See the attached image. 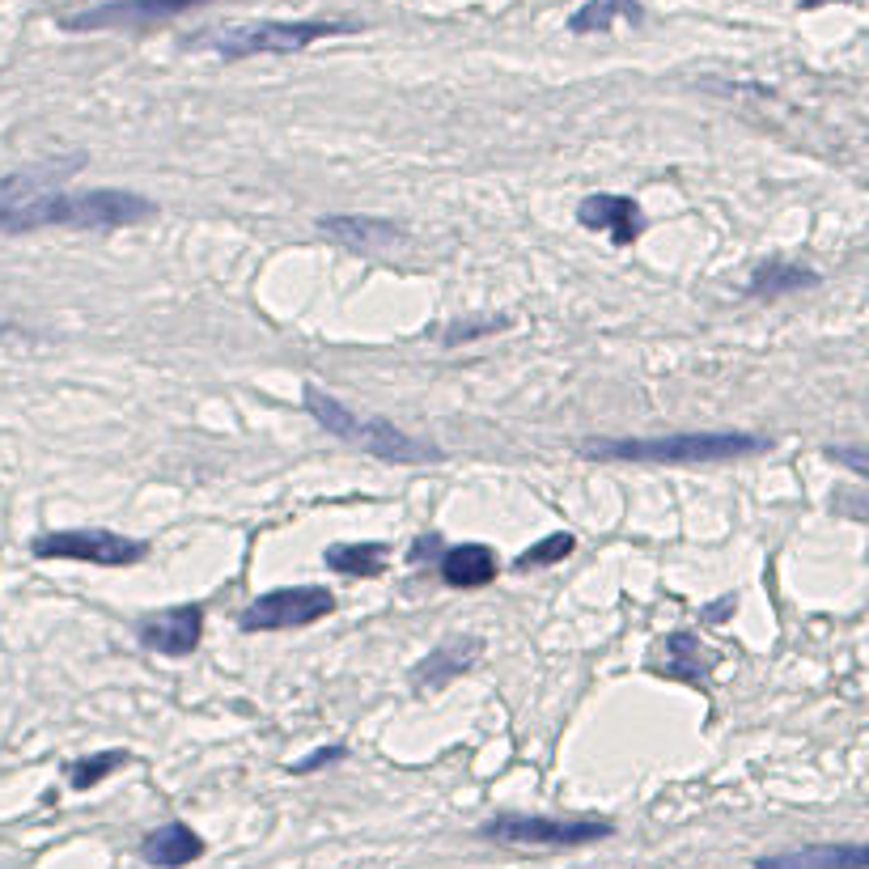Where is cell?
Returning a JSON list of instances; mask_svg holds the SVG:
<instances>
[{
	"mask_svg": "<svg viewBox=\"0 0 869 869\" xmlns=\"http://www.w3.org/2000/svg\"><path fill=\"white\" fill-rule=\"evenodd\" d=\"M645 9L641 0H585V5L569 17L573 34H607L615 26H641Z\"/></svg>",
	"mask_w": 869,
	"mask_h": 869,
	"instance_id": "obj_17",
	"label": "cell"
},
{
	"mask_svg": "<svg viewBox=\"0 0 869 869\" xmlns=\"http://www.w3.org/2000/svg\"><path fill=\"white\" fill-rule=\"evenodd\" d=\"M128 759H132L128 751H98L90 759H73V764H68V785H73L77 793H85V789L102 785L111 772H119Z\"/></svg>",
	"mask_w": 869,
	"mask_h": 869,
	"instance_id": "obj_20",
	"label": "cell"
},
{
	"mask_svg": "<svg viewBox=\"0 0 869 869\" xmlns=\"http://www.w3.org/2000/svg\"><path fill=\"white\" fill-rule=\"evenodd\" d=\"M361 22L348 17H301V22H242V26H221L208 34L187 39L195 51H212L221 60H251V56H293L323 39H340V34H357Z\"/></svg>",
	"mask_w": 869,
	"mask_h": 869,
	"instance_id": "obj_3",
	"label": "cell"
},
{
	"mask_svg": "<svg viewBox=\"0 0 869 869\" xmlns=\"http://www.w3.org/2000/svg\"><path fill=\"white\" fill-rule=\"evenodd\" d=\"M39 560H77V564H98V569H128L149 556V543L115 535V530H47L30 543Z\"/></svg>",
	"mask_w": 869,
	"mask_h": 869,
	"instance_id": "obj_6",
	"label": "cell"
},
{
	"mask_svg": "<svg viewBox=\"0 0 869 869\" xmlns=\"http://www.w3.org/2000/svg\"><path fill=\"white\" fill-rule=\"evenodd\" d=\"M480 653H484L480 636H450V641L437 645L424 662H416L412 683H416V687H446L450 679L467 675V670L480 662Z\"/></svg>",
	"mask_w": 869,
	"mask_h": 869,
	"instance_id": "obj_13",
	"label": "cell"
},
{
	"mask_svg": "<svg viewBox=\"0 0 869 869\" xmlns=\"http://www.w3.org/2000/svg\"><path fill=\"white\" fill-rule=\"evenodd\" d=\"M68 166H39L0 179V234H34V229H132L157 217V204L149 195L94 187V191H68L60 187Z\"/></svg>",
	"mask_w": 869,
	"mask_h": 869,
	"instance_id": "obj_1",
	"label": "cell"
},
{
	"mask_svg": "<svg viewBox=\"0 0 869 869\" xmlns=\"http://www.w3.org/2000/svg\"><path fill=\"white\" fill-rule=\"evenodd\" d=\"M819 5H836V0H797V9H819Z\"/></svg>",
	"mask_w": 869,
	"mask_h": 869,
	"instance_id": "obj_25",
	"label": "cell"
},
{
	"mask_svg": "<svg viewBox=\"0 0 869 869\" xmlns=\"http://www.w3.org/2000/svg\"><path fill=\"white\" fill-rule=\"evenodd\" d=\"M348 751L340 747V742H335V747H314L306 759H297V764H289V772L293 776H310V772H318V768H327V764H340Z\"/></svg>",
	"mask_w": 869,
	"mask_h": 869,
	"instance_id": "obj_23",
	"label": "cell"
},
{
	"mask_svg": "<svg viewBox=\"0 0 869 869\" xmlns=\"http://www.w3.org/2000/svg\"><path fill=\"white\" fill-rule=\"evenodd\" d=\"M140 645L149 653H162V658H187L195 653L204 636V607L200 602H183V607H170V611H157L149 619H140Z\"/></svg>",
	"mask_w": 869,
	"mask_h": 869,
	"instance_id": "obj_9",
	"label": "cell"
},
{
	"mask_svg": "<svg viewBox=\"0 0 869 869\" xmlns=\"http://www.w3.org/2000/svg\"><path fill=\"white\" fill-rule=\"evenodd\" d=\"M335 611V594L327 585H285V590L259 594L251 607L238 615L242 632H285V628H310Z\"/></svg>",
	"mask_w": 869,
	"mask_h": 869,
	"instance_id": "obj_7",
	"label": "cell"
},
{
	"mask_svg": "<svg viewBox=\"0 0 869 869\" xmlns=\"http://www.w3.org/2000/svg\"><path fill=\"white\" fill-rule=\"evenodd\" d=\"M441 569V581L450 585V590H484V585L496 581V552L484 543H458L450 547V552H441L437 560Z\"/></svg>",
	"mask_w": 869,
	"mask_h": 869,
	"instance_id": "obj_14",
	"label": "cell"
},
{
	"mask_svg": "<svg viewBox=\"0 0 869 869\" xmlns=\"http://www.w3.org/2000/svg\"><path fill=\"white\" fill-rule=\"evenodd\" d=\"M772 450L759 433H666V437H602L585 441L581 454L598 463H645V467H708V463H734Z\"/></svg>",
	"mask_w": 869,
	"mask_h": 869,
	"instance_id": "obj_2",
	"label": "cell"
},
{
	"mask_svg": "<svg viewBox=\"0 0 869 869\" xmlns=\"http://www.w3.org/2000/svg\"><path fill=\"white\" fill-rule=\"evenodd\" d=\"M212 0H102L94 9L60 17V30L68 34H90V30H145L157 22H170L179 13H191Z\"/></svg>",
	"mask_w": 869,
	"mask_h": 869,
	"instance_id": "obj_8",
	"label": "cell"
},
{
	"mask_svg": "<svg viewBox=\"0 0 869 869\" xmlns=\"http://www.w3.org/2000/svg\"><path fill=\"white\" fill-rule=\"evenodd\" d=\"M509 318L496 314V318H467V323H450L441 327V344H467V340H480V335H492V331H505Z\"/></svg>",
	"mask_w": 869,
	"mask_h": 869,
	"instance_id": "obj_22",
	"label": "cell"
},
{
	"mask_svg": "<svg viewBox=\"0 0 869 869\" xmlns=\"http://www.w3.org/2000/svg\"><path fill=\"white\" fill-rule=\"evenodd\" d=\"M573 547H577V539L569 535V530H556V535H543L535 547H526V552L513 560V569H522V573H530V569H552V564H560L564 556H573Z\"/></svg>",
	"mask_w": 869,
	"mask_h": 869,
	"instance_id": "obj_21",
	"label": "cell"
},
{
	"mask_svg": "<svg viewBox=\"0 0 869 869\" xmlns=\"http://www.w3.org/2000/svg\"><path fill=\"white\" fill-rule=\"evenodd\" d=\"M704 670H708V662H704L696 636H691V632H670L666 636V662L658 666V675L700 687L704 683Z\"/></svg>",
	"mask_w": 869,
	"mask_h": 869,
	"instance_id": "obj_19",
	"label": "cell"
},
{
	"mask_svg": "<svg viewBox=\"0 0 869 869\" xmlns=\"http://www.w3.org/2000/svg\"><path fill=\"white\" fill-rule=\"evenodd\" d=\"M480 836L505 848H585L615 836L607 819H552V814H492L480 823Z\"/></svg>",
	"mask_w": 869,
	"mask_h": 869,
	"instance_id": "obj_5",
	"label": "cell"
},
{
	"mask_svg": "<svg viewBox=\"0 0 869 869\" xmlns=\"http://www.w3.org/2000/svg\"><path fill=\"white\" fill-rule=\"evenodd\" d=\"M577 221L594 234H607L615 246H632L645 234V212L632 195H615V191H594L577 204Z\"/></svg>",
	"mask_w": 869,
	"mask_h": 869,
	"instance_id": "obj_10",
	"label": "cell"
},
{
	"mask_svg": "<svg viewBox=\"0 0 869 869\" xmlns=\"http://www.w3.org/2000/svg\"><path fill=\"white\" fill-rule=\"evenodd\" d=\"M208 853L204 836L187 823H162L157 831H149L145 840H140V861L153 865V869H187L191 861H200Z\"/></svg>",
	"mask_w": 869,
	"mask_h": 869,
	"instance_id": "obj_11",
	"label": "cell"
},
{
	"mask_svg": "<svg viewBox=\"0 0 869 869\" xmlns=\"http://www.w3.org/2000/svg\"><path fill=\"white\" fill-rule=\"evenodd\" d=\"M318 229L331 234L335 242L352 246V251H365V255L382 251V246L403 242V229L395 221H382V217H323V221H318Z\"/></svg>",
	"mask_w": 869,
	"mask_h": 869,
	"instance_id": "obj_15",
	"label": "cell"
},
{
	"mask_svg": "<svg viewBox=\"0 0 869 869\" xmlns=\"http://www.w3.org/2000/svg\"><path fill=\"white\" fill-rule=\"evenodd\" d=\"M827 458L831 463H844L853 475H869V454L865 450H848V446H836V450H827Z\"/></svg>",
	"mask_w": 869,
	"mask_h": 869,
	"instance_id": "obj_24",
	"label": "cell"
},
{
	"mask_svg": "<svg viewBox=\"0 0 869 869\" xmlns=\"http://www.w3.org/2000/svg\"><path fill=\"white\" fill-rule=\"evenodd\" d=\"M301 403H306V412L323 424L331 437H340V441H348V446L382 458V463L407 467V463H441V458H446L437 446L395 429V424L382 420V416H357L352 407H344L340 399L327 395V390L314 386V382H306V390H301Z\"/></svg>",
	"mask_w": 869,
	"mask_h": 869,
	"instance_id": "obj_4",
	"label": "cell"
},
{
	"mask_svg": "<svg viewBox=\"0 0 869 869\" xmlns=\"http://www.w3.org/2000/svg\"><path fill=\"white\" fill-rule=\"evenodd\" d=\"M814 285H819V272L802 268V263H789V259H764V263H759V268L751 272L747 293H751V297L772 301V297H789V293H797V289H814Z\"/></svg>",
	"mask_w": 869,
	"mask_h": 869,
	"instance_id": "obj_16",
	"label": "cell"
},
{
	"mask_svg": "<svg viewBox=\"0 0 869 869\" xmlns=\"http://www.w3.org/2000/svg\"><path fill=\"white\" fill-rule=\"evenodd\" d=\"M386 543H331L323 552V564L344 577H378L386 569Z\"/></svg>",
	"mask_w": 869,
	"mask_h": 869,
	"instance_id": "obj_18",
	"label": "cell"
},
{
	"mask_svg": "<svg viewBox=\"0 0 869 869\" xmlns=\"http://www.w3.org/2000/svg\"><path fill=\"white\" fill-rule=\"evenodd\" d=\"M869 848L865 844H802L789 853L755 857V869H865Z\"/></svg>",
	"mask_w": 869,
	"mask_h": 869,
	"instance_id": "obj_12",
	"label": "cell"
}]
</instances>
